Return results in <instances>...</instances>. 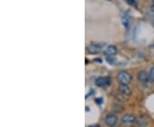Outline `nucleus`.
I'll return each instance as SVG.
<instances>
[{
	"mask_svg": "<svg viewBox=\"0 0 154 127\" xmlns=\"http://www.w3.org/2000/svg\"><path fill=\"white\" fill-rule=\"evenodd\" d=\"M147 124H148V119H147L146 115H141L138 119L137 125L139 126L145 127L147 126Z\"/></svg>",
	"mask_w": 154,
	"mask_h": 127,
	"instance_id": "9",
	"label": "nucleus"
},
{
	"mask_svg": "<svg viewBox=\"0 0 154 127\" xmlns=\"http://www.w3.org/2000/svg\"><path fill=\"white\" fill-rule=\"evenodd\" d=\"M106 60L110 64H114V63H116V59L114 55H107Z\"/></svg>",
	"mask_w": 154,
	"mask_h": 127,
	"instance_id": "11",
	"label": "nucleus"
},
{
	"mask_svg": "<svg viewBox=\"0 0 154 127\" xmlns=\"http://www.w3.org/2000/svg\"><path fill=\"white\" fill-rule=\"evenodd\" d=\"M122 23L124 25V27L126 28H129L130 26V21H129V18L128 16H124L122 18Z\"/></svg>",
	"mask_w": 154,
	"mask_h": 127,
	"instance_id": "10",
	"label": "nucleus"
},
{
	"mask_svg": "<svg viewBox=\"0 0 154 127\" xmlns=\"http://www.w3.org/2000/svg\"><path fill=\"white\" fill-rule=\"evenodd\" d=\"M136 121V118L133 114H125L122 118V122L125 125H131Z\"/></svg>",
	"mask_w": 154,
	"mask_h": 127,
	"instance_id": "6",
	"label": "nucleus"
},
{
	"mask_svg": "<svg viewBox=\"0 0 154 127\" xmlns=\"http://www.w3.org/2000/svg\"><path fill=\"white\" fill-rule=\"evenodd\" d=\"M137 78L140 83L144 84H146L150 81V76L146 71H140L138 72Z\"/></svg>",
	"mask_w": 154,
	"mask_h": 127,
	"instance_id": "3",
	"label": "nucleus"
},
{
	"mask_svg": "<svg viewBox=\"0 0 154 127\" xmlns=\"http://www.w3.org/2000/svg\"><path fill=\"white\" fill-rule=\"evenodd\" d=\"M117 79L119 83L122 84H129L132 81L131 74L127 71H121L117 75Z\"/></svg>",
	"mask_w": 154,
	"mask_h": 127,
	"instance_id": "1",
	"label": "nucleus"
},
{
	"mask_svg": "<svg viewBox=\"0 0 154 127\" xmlns=\"http://www.w3.org/2000/svg\"><path fill=\"white\" fill-rule=\"evenodd\" d=\"M95 84L99 87H105V86L109 85L110 84V79L107 77H100L96 79Z\"/></svg>",
	"mask_w": 154,
	"mask_h": 127,
	"instance_id": "5",
	"label": "nucleus"
},
{
	"mask_svg": "<svg viewBox=\"0 0 154 127\" xmlns=\"http://www.w3.org/2000/svg\"><path fill=\"white\" fill-rule=\"evenodd\" d=\"M103 52L106 55H115L117 53V49L115 45H108L104 49Z\"/></svg>",
	"mask_w": 154,
	"mask_h": 127,
	"instance_id": "7",
	"label": "nucleus"
},
{
	"mask_svg": "<svg viewBox=\"0 0 154 127\" xmlns=\"http://www.w3.org/2000/svg\"><path fill=\"white\" fill-rule=\"evenodd\" d=\"M149 76H150V80L154 83V66L153 67H152L151 69H150V72H149Z\"/></svg>",
	"mask_w": 154,
	"mask_h": 127,
	"instance_id": "12",
	"label": "nucleus"
},
{
	"mask_svg": "<svg viewBox=\"0 0 154 127\" xmlns=\"http://www.w3.org/2000/svg\"><path fill=\"white\" fill-rule=\"evenodd\" d=\"M152 6H154V0H152Z\"/></svg>",
	"mask_w": 154,
	"mask_h": 127,
	"instance_id": "16",
	"label": "nucleus"
},
{
	"mask_svg": "<svg viewBox=\"0 0 154 127\" xmlns=\"http://www.w3.org/2000/svg\"><path fill=\"white\" fill-rule=\"evenodd\" d=\"M127 3L129 4V5H132V6H135L136 5V2H135V0H125Z\"/></svg>",
	"mask_w": 154,
	"mask_h": 127,
	"instance_id": "13",
	"label": "nucleus"
},
{
	"mask_svg": "<svg viewBox=\"0 0 154 127\" xmlns=\"http://www.w3.org/2000/svg\"><path fill=\"white\" fill-rule=\"evenodd\" d=\"M117 123V116L113 114H109L105 117V124L109 127H114Z\"/></svg>",
	"mask_w": 154,
	"mask_h": 127,
	"instance_id": "2",
	"label": "nucleus"
},
{
	"mask_svg": "<svg viewBox=\"0 0 154 127\" xmlns=\"http://www.w3.org/2000/svg\"><path fill=\"white\" fill-rule=\"evenodd\" d=\"M87 50H88V52L89 54H98L101 51L102 47L100 44H91L88 45Z\"/></svg>",
	"mask_w": 154,
	"mask_h": 127,
	"instance_id": "4",
	"label": "nucleus"
},
{
	"mask_svg": "<svg viewBox=\"0 0 154 127\" xmlns=\"http://www.w3.org/2000/svg\"><path fill=\"white\" fill-rule=\"evenodd\" d=\"M119 90H120L121 93L123 95V96H129L130 95L132 94V90H131L130 87L128 86V84H120Z\"/></svg>",
	"mask_w": 154,
	"mask_h": 127,
	"instance_id": "8",
	"label": "nucleus"
},
{
	"mask_svg": "<svg viewBox=\"0 0 154 127\" xmlns=\"http://www.w3.org/2000/svg\"><path fill=\"white\" fill-rule=\"evenodd\" d=\"M89 127H99V126H89Z\"/></svg>",
	"mask_w": 154,
	"mask_h": 127,
	"instance_id": "15",
	"label": "nucleus"
},
{
	"mask_svg": "<svg viewBox=\"0 0 154 127\" xmlns=\"http://www.w3.org/2000/svg\"><path fill=\"white\" fill-rule=\"evenodd\" d=\"M102 102H103V100L101 99V98H98V99H96V102H97V103H99V104H101V103H102Z\"/></svg>",
	"mask_w": 154,
	"mask_h": 127,
	"instance_id": "14",
	"label": "nucleus"
}]
</instances>
